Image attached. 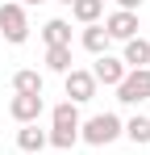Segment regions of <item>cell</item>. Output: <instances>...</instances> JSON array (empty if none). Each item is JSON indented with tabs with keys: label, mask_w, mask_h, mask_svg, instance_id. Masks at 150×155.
<instances>
[{
	"label": "cell",
	"mask_w": 150,
	"mask_h": 155,
	"mask_svg": "<svg viewBox=\"0 0 150 155\" xmlns=\"http://www.w3.org/2000/svg\"><path fill=\"white\" fill-rule=\"evenodd\" d=\"M8 113H13V122H17V126H33V122L46 113V101H42V97H21V92H13Z\"/></svg>",
	"instance_id": "6"
},
{
	"label": "cell",
	"mask_w": 150,
	"mask_h": 155,
	"mask_svg": "<svg viewBox=\"0 0 150 155\" xmlns=\"http://www.w3.org/2000/svg\"><path fill=\"white\" fill-rule=\"evenodd\" d=\"M100 25H104V34H108V42H129V38H138V13L117 8V13H108Z\"/></svg>",
	"instance_id": "5"
},
{
	"label": "cell",
	"mask_w": 150,
	"mask_h": 155,
	"mask_svg": "<svg viewBox=\"0 0 150 155\" xmlns=\"http://www.w3.org/2000/svg\"><path fill=\"white\" fill-rule=\"evenodd\" d=\"M46 67L58 71V76H67L71 71V46H46Z\"/></svg>",
	"instance_id": "16"
},
{
	"label": "cell",
	"mask_w": 150,
	"mask_h": 155,
	"mask_svg": "<svg viewBox=\"0 0 150 155\" xmlns=\"http://www.w3.org/2000/svg\"><path fill=\"white\" fill-rule=\"evenodd\" d=\"M121 134L133 143V147H146V143H150V117H142V113H138V117H129V122L121 126Z\"/></svg>",
	"instance_id": "15"
},
{
	"label": "cell",
	"mask_w": 150,
	"mask_h": 155,
	"mask_svg": "<svg viewBox=\"0 0 150 155\" xmlns=\"http://www.w3.org/2000/svg\"><path fill=\"white\" fill-rule=\"evenodd\" d=\"M117 8H125V13H138V8H142V0H117Z\"/></svg>",
	"instance_id": "17"
},
{
	"label": "cell",
	"mask_w": 150,
	"mask_h": 155,
	"mask_svg": "<svg viewBox=\"0 0 150 155\" xmlns=\"http://www.w3.org/2000/svg\"><path fill=\"white\" fill-rule=\"evenodd\" d=\"M79 46L88 54H108V34H104V25H83V34H79Z\"/></svg>",
	"instance_id": "13"
},
{
	"label": "cell",
	"mask_w": 150,
	"mask_h": 155,
	"mask_svg": "<svg viewBox=\"0 0 150 155\" xmlns=\"http://www.w3.org/2000/svg\"><path fill=\"white\" fill-rule=\"evenodd\" d=\"M71 17L79 25H96L100 17H104V0H75L71 4Z\"/></svg>",
	"instance_id": "14"
},
{
	"label": "cell",
	"mask_w": 150,
	"mask_h": 155,
	"mask_svg": "<svg viewBox=\"0 0 150 155\" xmlns=\"http://www.w3.org/2000/svg\"><path fill=\"white\" fill-rule=\"evenodd\" d=\"M21 4H25V8H29V4H42V0H21Z\"/></svg>",
	"instance_id": "18"
},
{
	"label": "cell",
	"mask_w": 150,
	"mask_h": 155,
	"mask_svg": "<svg viewBox=\"0 0 150 155\" xmlns=\"http://www.w3.org/2000/svg\"><path fill=\"white\" fill-rule=\"evenodd\" d=\"M58 4H67V8H71V4H75V0H58Z\"/></svg>",
	"instance_id": "19"
},
{
	"label": "cell",
	"mask_w": 150,
	"mask_h": 155,
	"mask_svg": "<svg viewBox=\"0 0 150 155\" xmlns=\"http://www.w3.org/2000/svg\"><path fill=\"white\" fill-rule=\"evenodd\" d=\"M121 117L117 113H92L88 122H79V143H88V147H108V143H117L121 138Z\"/></svg>",
	"instance_id": "1"
},
{
	"label": "cell",
	"mask_w": 150,
	"mask_h": 155,
	"mask_svg": "<svg viewBox=\"0 0 150 155\" xmlns=\"http://www.w3.org/2000/svg\"><path fill=\"white\" fill-rule=\"evenodd\" d=\"M79 105H71V101H58L54 109H50V126L54 130H79Z\"/></svg>",
	"instance_id": "9"
},
{
	"label": "cell",
	"mask_w": 150,
	"mask_h": 155,
	"mask_svg": "<svg viewBox=\"0 0 150 155\" xmlns=\"http://www.w3.org/2000/svg\"><path fill=\"white\" fill-rule=\"evenodd\" d=\"M42 71H33V67H21L17 76H13V92H21V97H42Z\"/></svg>",
	"instance_id": "11"
},
{
	"label": "cell",
	"mask_w": 150,
	"mask_h": 155,
	"mask_svg": "<svg viewBox=\"0 0 150 155\" xmlns=\"http://www.w3.org/2000/svg\"><path fill=\"white\" fill-rule=\"evenodd\" d=\"M42 42H46V46H71V21L50 17L46 25H42Z\"/></svg>",
	"instance_id": "10"
},
{
	"label": "cell",
	"mask_w": 150,
	"mask_h": 155,
	"mask_svg": "<svg viewBox=\"0 0 150 155\" xmlns=\"http://www.w3.org/2000/svg\"><path fill=\"white\" fill-rule=\"evenodd\" d=\"M117 101H121V105H142V101H150V67L125 71V80L117 84Z\"/></svg>",
	"instance_id": "3"
},
{
	"label": "cell",
	"mask_w": 150,
	"mask_h": 155,
	"mask_svg": "<svg viewBox=\"0 0 150 155\" xmlns=\"http://www.w3.org/2000/svg\"><path fill=\"white\" fill-rule=\"evenodd\" d=\"M17 147H21L25 155L46 151V147H50V143H46V130L38 126V122H33V126H21V130H17Z\"/></svg>",
	"instance_id": "12"
},
{
	"label": "cell",
	"mask_w": 150,
	"mask_h": 155,
	"mask_svg": "<svg viewBox=\"0 0 150 155\" xmlns=\"http://www.w3.org/2000/svg\"><path fill=\"white\" fill-rule=\"evenodd\" d=\"M0 34H4V42H13V46H21L25 38H29V17H25L21 0L0 4Z\"/></svg>",
	"instance_id": "2"
},
{
	"label": "cell",
	"mask_w": 150,
	"mask_h": 155,
	"mask_svg": "<svg viewBox=\"0 0 150 155\" xmlns=\"http://www.w3.org/2000/svg\"><path fill=\"white\" fill-rule=\"evenodd\" d=\"M63 88H67V101L71 105H83V101L96 97V80H92L88 67H71V71L63 76Z\"/></svg>",
	"instance_id": "4"
},
{
	"label": "cell",
	"mask_w": 150,
	"mask_h": 155,
	"mask_svg": "<svg viewBox=\"0 0 150 155\" xmlns=\"http://www.w3.org/2000/svg\"><path fill=\"white\" fill-rule=\"evenodd\" d=\"M125 71H129V67H125V63L117 59V54H96L92 80H96V88H100V84H104V88H117V84L125 80Z\"/></svg>",
	"instance_id": "7"
},
{
	"label": "cell",
	"mask_w": 150,
	"mask_h": 155,
	"mask_svg": "<svg viewBox=\"0 0 150 155\" xmlns=\"http://www.w3.org/2000/svg\"><path fill=\"white\" fill-rule=\"evenodd\" d=\"M121 63L133 71V67H150V42L138 34V38H129L125 42V51H121Z\"/></svg>",
	"instance_id": "8"
}]
</instances>
